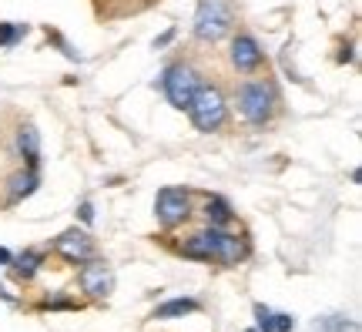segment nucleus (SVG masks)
<instances>
[{"instance_id":"nucleus-1","label":"nucleus","mask_w":362,"mask_h":332,"mask_svg":"<svg viewBox=\"0 0 362 332\" xmlns=\"http://www.w3.org/2000/svg\"><path fill=\"white\" fill-rule=\"evenodd\" d=\"M235 104H238V115L245 118L248 125L265 128L279 111V91L272 81H242L235 88Z\"/></svg>"},{"instance_id":"nucleus-2","label":"nucleus","mask_w":362,"mask_h":332,"mask_svg":"<svg viewBox=\"0 0 362 332\" xmlns=\"http://www.w3.org/2000/svg\"><path fill=\"white\" fill-rule=\"evenodd\" d=\"M188 115H192V125L198 131H205V134H211V131H221L225 125H228V101H225V91L218 88V84H198V91H194L192 104H188Z\"/></svg>"},{"instance_id":"nucleus-3","label":"nucleus","mask_w":362,"mask_h":332,"mask_svg":"<svg viewBox=\"0 0 362 332\" xmlns=\"http://www.w3.org/2000/svg\"><path fill=\"white\" fill-rule=\"evenodd\" d=\"M235 27V4L232 0H198L194 7V38L202 44H218Z\"/></svg>"},{"instance_id":"nucleus-4","label":"nucleus","mask_w":362,"mask_h":332,"mask_svg":"<svg viewBox=\"0 0 362 332\" xmlns=\"http://www.w3.org/2000/svg\"><path fill=\"white\" fill-rule=\"evenodd\" d=\"M198 84H202V74H198L194 64H188V61H175V64H168L165 74H161V91H165V98H168L171 108H178V111H188Z\"/></svg>"},{"instance_id":"nucleus-5","label":"nucleus","mask_w":362,"mask_h":332,"mask_svg":"<svg viewBox=\"0 0 362 332\" xmlns=\"http://www.w3.org/2000/svg\"><path fill=\"white\" fill-rule=\"evenodd\" d=\"M155 218L165 231L185 225L192 218V192L188 188H161L155 198Z\"/></svg>"},{"instance_id":"nucleus-6","label":"nucleus","mask_w":362,"mask_h":332,"mask_svg":"<svg viewBox=\"0 0 362 332\" xmlns=\"http://www.w3.org/2000/svg\"><path fill=\"white\" fill-rule=\"evenodd\" d=\"M78 285H81V292H84V299L101 302V299H107L111 289H115V272H111V265H107L104 258L94 256V258H88V262H81Z\"/></svg>"},{"instance_id":"nucleus-7","label":"nucleus","mask_w":362,"mask_h":332,"mask_svg":"<svg viewBox=\"0 0 362 332\" xmlns=\"http://www.w3.org/2000/svg\"><path fill=\"white\" fill-rule=\"evenodd\" d=\"M54 256H61L64 262H71V265H81V262H88V258L98 256V245H94V239H90L88 231L81 229H67L61 231L57 239H54Z\"/></svg>"},{"instance_id":"nucleus-8","label":"nucleus","mask_w":362,"mask_h":332,"mask_svg":"<svg viewBox=\"0 0 362 332\" xmlns=\"http://www.w3.org/2000/svg\"><path fill=\"white\" fill-rule=\"evenodd\" d=\"M228 57H232V67L238 71V74H255V71L262 67V61H265L259 40L252 38L248 30H238V34L232 38V51H228Z\"/></svg>"},{"instance_id":"nucleus-9","label":"nucleus","mask_w":362,"mask_h":332,"mask_svg":"<svg viewBox=\"0 0 362 332\" xmlns=\"http://www.w3.org/2000/svg\"><path fill=\"white\" fill-rule=\"evenodd\" d=\"M248 252H252V245H248L245 235L228 231V229H215V262H221V265H238V262L248 258Z\"/></svg>"},{"instance_id":"nucleus-10","label":"nucleus","mask_w":362,"mask_h":332,"mask_svg":"<svg viewBox=\"0 0 362 332\" xmlns=\"http://www.w3.org/2000/svg\"><path fill=\"white\" fill-rule=\"evenodd\" d=\"M178 256L194 258V262H215V229L205 225L202 231H194L192 239H185L178 245Z\"/></svg>"},{"instance_id":"nucleus-11","label":"nucleus","mask_w":362,"mask_h":332,"mask_svg":"<svg viewBox=\"0 0 362 332\" xmlns=\"http://www.w3.org/2000/svg\"><path fill=\"white\" fill-rule=\"evenodd\" d=\"M202 215H205V222L211 225V229H228V225L235 222L232 205L225 202L221 195H208L205 205H202Z\"/></svg>"},{"instance_id":"nucleus-12","label":"nucleus","mask_w":362,"mask_h":332,"mask_svg":"<svg viewBox=\"0 0 362 332\" xmlns=\"http://www.w3.org/2000/svg\"><path fill=\"white\" fill-rule=\"evenodd\" d=\"M255 319H259V332H292L296 329V316H288V312H275L269 306H255Z\"/></svg>"},{"instance_id":"nucleus-13","label":"nucleus","mask_w":362,"mask_h":332,"mask_svg":"<svg viewBox=\"0 0 362 332\" xmlns=\"http://www.w3.org/2000/svg\"><path fill=\"white\" fill-rule=\"evenodd\" d=\"M17 151L27 161V168H37L40 165V134L34 125H21L17 128Z\"/></svg>"},{"instance_id":"nucleus-14","label":"nucleus","mask_w":362,"mask_h":332,"mask_svg":"<svg viewBox=\"0 0 362 332\" xmlns=\"http://www.w3.org/2000/svg\"><path fill=\"white\" fill-rule=\"evenodd\" d=\"M40 265H44V252L27 248V252H21V256H13L11 272H13V279H17V282H30L40 272Z\"/></svg>"},{"instance_id":"nucleus-15","label":"nucleus","mask_w":362,"mask_h":332,"mask_svg":"<svg viewBox=\"0 0 362 332\" xmlns=\"http://www.w3.org/2000/svg\"><path fill=\"white\" fill-rule=\"evenodd\" d=\"M7 185H11V198H7V202H11V205L24 202L27 195H34V188L40 185L37 168H24V171H17V175H13V178L7 181Z\"/></svg>"},{"instance_id":"nucleus-16","label":"nucleus","mask_w":362,"mask_h":332,"mask_svg":"<svg viewBox=\"0 0 362 332\" xmlns=\"http://www.w3.org/2000/svg\"><path fill=\"white\" fill-rule=\"evenodd\" d=\"M198 309H202L198 299H168V302H161L155 309L151 319H185V316H194Z\"/></svg>"},{"instance_id":"nucleus-17","label":"nucleus","mask_w":362,"mask_h":332,"mask_svg":"<svg viewBox=\"0 0 362 332\" xmlns=\"http://www.w3.org/2000/svg\"><path fill=\"white\" fill-rule=\"evenodd\" d=\"M24 34H27L24 24H11V21H4V24H0V47H13Z\"/></svg>"},{"instance_id":"nucleus-18","label":"nucleus","mask_w":362,"mask_h":332,"mask_svg":"<svg viewBox=\"0 0 362 332\" xmlns=\"http://www.w3.org/2000/svg\"><path fill=\"white\" fill-rule=\"evenodd\" d=\"M40 309H78V302H71V299H61V295H51V299H44Z\"/></svg>"},{"instance_id":"nucleus-19","label":"nucleus","mask_w":362,"mask_h":332,"mask_svg":"<svg viewBox=\"0 0 362 332\" xmlns=\"http://www.w3.org/2000/svg\"><path fill=\"white\" fill-rule=\"evenodd\" d=\"M81 218H84V222H94V205L90 202H81Z\"/></svg>"},{"instance_id":"nucleus-20","label":"nucleus","mask_w":362,"mask_h":332,"mask_svg":"<svg viewBox=\"0 0 362 332\" xmlns=\"http://www.w3.org/2000/svg\"><path fill=\"white\" fill-rule=\"evenodd\" d=\"M11 262H13V256L7 252V248H0V265H11Z\"/></svg>"},{"instance_id":"nucleus-21","label":"nucleus","mask_w":362,"mask_h":332,"mask_svg":"<svg viewBox=\"0 0 362 332\" xmlns=\"http://www.w3.org/2000/svg\"><path fill=\"white\" fill-rule=\"evenodd\" d=\"M0 299H7V302H11V295H7V292H4V289H0Z\"/></svg>"}]
</instances>
